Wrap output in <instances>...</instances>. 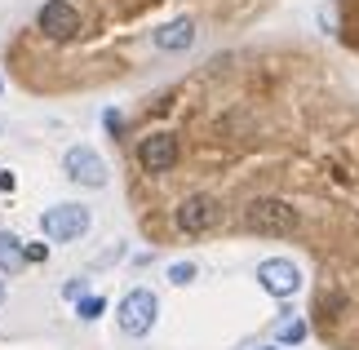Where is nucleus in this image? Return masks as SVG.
I'll use <instances>...</instances> for the list:
<instances>
[{"instance_id": "obj_1", "label": "nucleus", "mask_w": 359, "mask_h": 350, "mask_svg": "<svg viewBox=\"0 0 359 350\" xmlns=\"http://www.w3.org/2000/svg\"><path fill=\"white\" fill-rule=\"evenodd\" d=\"M156 315H160V302H156V292H151V288L124 292L120 306H116V324H120L124 337H147V332L156 328Z\"/></svg>"}, {"instance_id": "obj_2", "label": "nucleus", "mask_w": 359, "mask_h": 350, "mask_svg": "<svg viewBox=\"0 0 359 350\" xmlns=\"http://www.w3.org/2000/svg\"><path fill=\"white\" fill-rule=\"evenodd\" d=\"M89 222L93 217H89L85 204H53V208L40 213V231H45V240H53V244H72L89 231Z\"/></svg>"}, {"instance_id": "obj_3", "label": "nucleus", "mask_w": 359, "mask_h": 350, "mask_svg": "<svg viewBox=\"0 0 359 350\" xmlns=\"http://www.w3.org/2000/svg\"><path fill=\"white\" fill-rule=\"evenodd\" d=\"M62 173L76 182V187H107V160L93 147H67L62 156Z\"/></svg>"}, {"instance_id": "obj_4", "label": "nucleus", "mask_w": 359, "mask_h": 350, "mask_svg": "<svg viewBox=\"0 0 359 350\" xmlns=\"http://www.w3.org/2000/svg\"><path fill=\"white\" fill-rule=\"evenodd\" d=\"M173 222H177V231H187V235H204L222 222V208H217L213 195H187V200L177 204Z\"/></svg>"}, {"instance_id": "obj_5", "label": "nucleus", "mask_w": 359, "mask_h": 350, "mask_svg": "<svg viewBox=\"0 0 359 350\" xmlns=\"http://www.w3.org/2000/svg\"><path fill=\"white\" fill-rule=\"evenodd\" d=\"M36 32L49 36V40H72L80 32V9L72 0H45L36 13Z\"/></svg>"}, {"instance_id": "obj_6", "label": "nucleus", "mask_w": 359, "mask_h": 350, "mask_svg": "<svg viewBox=\"0 0 359 350\" xmlns=\"http://www.w3.org/2000/svg\"><path fill=\"white\" fill-rule=\"evenodd\" d=\"M244 222L253 231H262V235H288V231L297 227V213L284 200H257V204H248Z\"/></svg>"}, {"instance_id": "obj_7", "label": "nucleus", "mask_w": 359, "mask_h": 350, "mask_svg": "<svg viewBox=\"0 0 359 350\" xmlns=\"http://www.w3.org/2000/svg\"><path fill=\"white\" fill-rule=\"evenodd\" d=\"M257 284L266 288L271 297H293L302 288V271H297V262H288V257H266L257 266Z\"/></svg>"}, {"instance_id": "obj_8", "label": "nucleus", "mask_w": 359, "mask_h": 350, "mask_svg": "<svg viewBox=\"0 0 359 350\" xmlns=\"http://www.w3.org/2000/svg\"><path fill=\"white\" fill-rule=\"evenodd\" d=\"M137 164H142V173H169L177 164V137L173 133H147L137 142Z\"/></svg>"}, {"instance_id": "obj_9", "label": "nucleus", "mask_w": 359, "mask_h": 350, "mask_svg": "<svg viewBox=\"0 0 359 350\" xmlns=\"http://www.w3.org/2000/svg\"><path fill=\"white\" fill-rule=\"evenodd\" d=\"M191 45H196V22L191 18H173V22H164L156 32V49L160 53H187Z\"/></svg>"}, {"instance_id": "obj_10", "label": "nucleus", "mask_w": 359, "mask_h": 350, "mask_svg": "<svg viewBox=\"0 0 359 350\" xmlns=\"http://www.w3.org/2000/svg\"><path fill=\"white\" fill-rule=\"evenodd\" d=\"M22 266H27L22 240H18V235H9V231H0V271H5V275H18Z\"/></svg>"}, {"instance_id": "obj_11", "label": "nucleus", "mask_w": 359, "mask_h": 350, "mask_svg": "<svg viewBox=\"0 0 359 350\" xmlns=\"http://www.w3.org/2000/svg\"><path fill=\"white\" fill-rule=\"evenodd\" d=\"M275 337H280L275 346H297L302 337H306V324H302V319H284V324H280V332H275Z\"/></svg>"}, {"instance_id": "obj_12", "label": "nucleus", "mask_w": 359, "mask_h": 350, "mask_svg": "<svg viewBox=\"0 0 359 350\" xmlns=\"http://www.w3.org/2000/svg\"><path fill=\"white\" fill-rule=\"evenodd\" d=\"M102 311H107L102 297H80V302H76V315H80V319H98Z\"/></svg>"}, {"instance_id": "obj_13", "label": "nucleus", "mask_w": 359, "mask_h": 350, "mask_svg": "<svg viewBox=\"0 0 359 350\" xmlns=\"http://www.w3.org/2000/svg\"><path fill=\"white\" fill-rule=\"evenodd\" d=\"M191 279H196V266H191V262H173L169 266V284L182 288V284H191Z\"/></svg>"}, {"instance_id": "obj_14", "label": "nucleus", "mask_w": 359, "mask_h": 350, "mask_svg": "<svg viewBox=\"0 0 359 350\" xmlns=\"http://www.w3.org/2000/svg\"><path fill=\"white\" fill-rule=\"evenodd\" d=\"M22 257H27V262H45L49 248H45V244H22Z\"/></svg>"}, {"instance_id": "obj_15", "label": "nucleus", "mask_w": 359, "mask_h": 350, "mask_svg": "<svg viewBox=\"0 0 359 350\" xmlns=\"http://www.w3.org/2000/svg\"><path fill=\"white\" fill-rule=\"evenodd\" d=\"M0 191H13V173H9V169L0 173Z\"/></svg>"}, {"instance_id": "obj_16", "label": "nucleus", "mask_w": 359, "mask_h": 350, "mask_svg": "<svg viewBox=\"0 0 359 350\" xmlns=\"http://www.w3.org/2000/svg\"><path fill=\"white\" fill-rule=\"evenodd\" d=\"M5 297H9V288H5V284H0V306H5Z\"/></svg>"}, {"instance_id": "obj_17", "label": "nucleus", "mask_w": 359, "mask_h": 350, "mask_svg": "<svg viewBox=\"0 0 359 350\" xmlns=\"http://www.w3.org/2000/svg\"><path fill=\"white\" fill-rule=\"evenodd\" d=\"M262 350H284V346H262Z\"/></svg>"}, {"instance_id": "obj_18", "label": "nucleus", "mask_w": 359, "mask_h": 350, "mask_svg": "<svg viewBox=\"0 0 359 350\" xmlns=\"http://www.w3.org/2000/svg\"><path fill=\"white\" fill-rule=\"evenodd\" d=\"M0 89H5V85H0Z\"/></svg>"}]
</instances>
